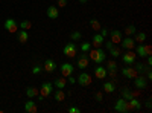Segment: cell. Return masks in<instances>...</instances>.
<instances>
[{
	"instance_id": "5bb4252c",
	"label": "cell",
	"mask_w": 152,
	"mask_h": 113,
	"mask_svg": "<svg viewBox=\"0 0 152 113\" xmlns=\"http://www.w3.org/2000/svg\"><path fill=\"white\" fill-rule=\"evenodd\" d=\"M123 38H122V32L119 31V29H114V31H111V43L113 44H119L120 41H122Z\"/></svg>"
},
{
	"instance_id": "ba28073f",
	"label": "cell",
	"mask_w": 152,
	"mask_h": 113,
	"mask_svg": "<svg viewBox=\"0 0 152 113\" xmlns=\"http://www.w3.org/2000/svg\"><path fill=\"white\" fill-rule=\"evenodd\" d=\"M5 29L8 32H11V34H15V32H18V24H17V21L14 18H8L5 21Z\"/></svg>"
},
{
	"instance_id": "4316f807",
	"label": "cell",
	"mask_w": 152,
	"mask_h": 113,
	"mask_svg": "<svg viewBox=\"0 0 152 113\" xmlns=\"http://www.w3.org/2000/svg\"><path fill=\"white\" fill-rule=\"evenodd\" d=\"M26 95L28 98H35L40 95V89H35V87H28L26 89Z\"/></svg>"
},
{
	"instance_id": "2e32d148",
	"label": "cell",
	"mask_w": 152,
	"mask_h": 113,
	"mask_svg": "<svg viewBox=\"0 0 152 113\" xmlns=\"http://www.w3.org/2000/svg\"><path fill=\"white\" fill-rule=\"evenodd\" d=\"M94 78H97V80L107 78V69H105L104 66H97V67L94 69Z\"/></svg>"
},
{
	"instance_id": "cb8c5ba5",
	"label": "cell",
	"mask_w": 152,
	"mask_h": 113,
	"mask_svg": "<svg viewBox=\"0 0 152 113\" xmlns=\"http://www.w3.org/2000/svg\"><path fill=\"white\" fill-rule=\"evenodd\" d=\"M53 96H55V99L58 103H62L66 99V93H64V89H58V90H55V93H53Z\"/></svg>"
},
{
	"instance_id": "484cf974",
	"label": "cell",
	"mask_w": 152,
	"mask_h": 113,
	"mask_svg": "<svg viewBox=\"0 0 152 113\" xmlns=\"http://www.w3.org/2000/svg\"><path fill=\"white\" fill-rule=\"evenodd\" d=\"M55 86H56V89H66V86H67V80H66V77L56 78V80H55Z\"/></svg>"
},
{
	"instance_id": "d4e9b609",
	"label": "cell",
	"mask_w": 152,
	"mask_h": 113,
	"mask_svg": "<svg viewBox=\"0 0 152 113\" xmlns=\"http://www.w3.org/2000/svg\"><path fill=\"white\" fill-rule=\"evenodd\" d=\"M134 41L138 43V44H143V43L146 41V34H145V32H135Z\"/></svg>"
},
{
	"instance_id": "8d00e7d4",
	"label": "cell",
	"mask_w": 152,
	"mask_h": 113,
	"mask_svg": "<svg viewBox=\"0 0 152 113\" xmlns=\"http://www.w3.org/2000/svg\"><path fill=\"white\" fill-rule=\"evenodd\" d=\"M94 99H96L97 103H102V101H104V95H102V92H96Z\"/></svg>"
},
{
	"instance_id": "d6986e66",
	"label": "cell",
	"mask_w": 152,
	"mask_h": 113,
	"mask_svg": "<svg viewBox=\"0 0 152 113\" xmlns=\"http://www.w3.org/2000/svg\"><path fill=\"white\" fill-rule=\"evenodd\" d=\"M122 95H123L125 99H128V101H129L131 98H137L138 96V92H131L129 89H126V87H125V89H122Z\"/></svg>"
},
{
	"instance_id": "44dd1931",
	"label": "cell",
	"mask_w": 152,
	"mask_h": 113,
	"mask_svg": "<svg viewBox=\"0 0 152 113\" xmlns=\"http://www.w3.org/2000/svg\"><path fill=\"white\" fill-rule=\"evenodd\" d=\"M104 90L107 93H113L114 90H116V84H114V81H105L104 83Z\"/></svg>"
},
{
	"instance_id": "52a82bcc",
	"label": "cell",
	"mask_w": 152,
	"mask_h": 113,
	"mask_svg": "<svg viewBox=\"0 0 152 113\" xmlns=\"http://www.w3.org/2000/svg\"><path fill=\"white\" fill-rule=\"evenodd\" d=\"M91 81H93V78H91V75L90 73H87V72H82L78 78H76V83H79L81 86H90L91 84Z\"/></svg>"
},
{
	"instance_id": "9c48e42d",
	"label": "cell",
	"mask_w": 152,
	"mask_h": 113,
	"mask_svg": "<svg viewBox=\"0 0 152 113\" xmlns=\"http://www.w3.org/2000/svg\"><path fill=\"white\" fill-rule=\"evenodd\" d=\"M59 70H61V75L62 77H70V75L73 73V70H75V67L70 64V63H62V64L59 66Z\"/></svg>"
},
{
	"instance_id": "ffe728a7",
	"label": "cell",
	"mask_w": 152,
	"mask_h": 113,
	"mask_svg": "<svg viewBox=\"0 0 152 113\" xmlns=\"http://www.w3.org/2000/svg\"><path fill=\"white\" fill-rule=\"evenodd\" d=\"M24 110H26L28 113H35V112H37V106H35V103L32 101V98L29 99L28 103H24Z\"/></svg>"
},
{
	"instance_id": "7bdbcfd3",
	"label": "cell",
	"mask_w": 152,
	"mask_h": 113,
	"mask_svg": "<svg viewBox=\"0 0 152 113\" xmlns=\"http://www.w3.org/2000/svg\"><path fill=\"white\" fill-rule=\"evenodd\" d=\"M67 78L70 80V84H75V83H76V78H73L72 75H70V77H67Z\"/></svg>"
},
{
	"instance_id": "1f68e13d",
	"label": "cell",
	"mask_w": 152,
	"mask_h": 113,
	"mask_svg": "<svg viewBox=\"0 0 152 113\" xmlns=\"http://www.w3.org/2000/svg\"><path fill=\"white\" fill-rule=\"evenodd\" d=\"M134 64H135V63H134ZM148 67H151V66H145L143 63H137L134 69H135L137 72H146V69H148Z\"/></svg>"
},
{
	"instance_id": "d6a6232c",
	"label": "cell",
	"mask_w": 152,
	"mask_h": 113,
	"mask_svg": "<svg viewBox=\"0 0 152 113\" xmlns=\"http://www.w3.org/2000/svg\"><path fill=\"white\" fill-rule=\"evenodd\" d=\"M137 32V29H135V26H132V24H131V26H128V28H126L125 29V34L126 35H128V37H131V35H134Z\"/></svg>"
},
{
	"instance_id": "7c38bea8",
	"label": "cell",
	"mask_w": 152,
	"mask_h": 113,
	"mask_svg": "<svg viewBox=\"0 0 152 113\" xmlns=\"http://www.w3.org/2000/svg\"><path fill=\"white\" fill-rule=\"evenodd\" d=\"M122 73L125 75L126 78H132V80H134V78L137 77V75H138V72H137L134 67H131V66H125V67L122 69Z\"/></svg>"
},
{
	"instance_id": "e0dca14e",
	"label": "cell",
	"mask_w": 152,
	"mask_h": 113,
	"mask_svg": "<svg viewBox=\"0 0 152 113\" xmlns=\"http://www.w3.org/2000/svg\"><path fill=\"white\" fill-rule=\"evenodd\" d=\"M88 63H90L88 54H82V57L78 58V67L79 69H85V67H88Z\"/></svg>"
},
{
	"instance_id": "bcb514c9",
	"label": "cell",
	"mask_w": 152,
	"mask_h": 113,
	"mask_svg": "<svg viewBox=\"0 0 152 113\" xmlns=\"http://www.w3.org/2000/svg\"><path fill=\"white\" fill-rule=\"evenodd\" d=\"M79 2H81V3H87V2H88V0H79Z\"/></svg>"
},
{
	"instance_id": "ac0fdd59",
	"label": "cell",
	"mask_w": 152,
	"mask_h": 113,
	"mask_svg": "<svg viewBox=\"0 0 152 113\" xmlns=\"http://www.w3.org/2000/svg\"><path fill=\"white\" fill-rule=\"evenodd\" d=\"M47 17H49V18H52V20L58 18V17H59V11H58V8L53 6V5H50V6L47 8Z\"/></svg>"
},
{
	"instance_id": "b9f144b4",
	"label": "cell",
	"mask_w": 152,
	"mask_h": 113,
	"mask_svg": "<svg viewBox=\"0 0 152 113\" xmlns=\"http://www.w3.org/2000/svg\"><path fill=\"white\" fill-rule=\"evenodd\" d=\"M105 46H107V51H110V49H111L113 46H116V44H113L111 41H105Z\"/></svg>"
},
{
	"instance_id": "4fadbf2b",
	"label": "cell",
	"mask_w": 152,
	"mask_h": 113,
	"mask_svg": "<svg viewBox=\"0 0 152 113\" xmlns=\"http://www.w3.org/2000/svg\"><path fill=\"white\" fill-rule=\"evenodd\" d=\"M134 84H135V87H137V89L143 90L145 87H146V84H148V80L143 77V75H142V77H138V75H137V77L134 78Z\"/></svg>"
},
{
	"instance_id": "30bf717a",
	"label": "cell",
	"mask_w": 152,
	"mask_h": 113,
	"mask_svg": "<svg viewBox=\"0 0 152 113\" xmlns=\"http://www.w3.org/2000/svg\"><path fill=\"white\" fill-rule=\"evenodd\" d=\"M56 67H58V64H56V63H55L52 58L46 60L44 64H43V70H46L47 73H52L53 70H56Z\"/></svg>"
},
{
	"instance_id": "60d3db41",
	"label": "cell",
	"mask_w": 152,
	"mask_h": 113,
	"mask_svg": "<svg viewBox=\"0 0 152 113\" xmlns=\"http://www.w3.org/2000/svg\"><path fill=\"white\" fill-rule=\"evenodd\" d=\"M69 112H70V113H79L81 110H79L78 107H70V109H69Z\"/></svg>"
},
{
	"instance_id": "83f0119b",
	"label": "cell",
	"mask_w": 152,
	"mask_h": 113,
	"mask_svg": "<svg viewBox=\"0 0 152 113\" xmlns=\"http://www.w3.org/2000/svg\"><path fill=\"white\" fill-rule=\"evenodd\" d=\"M110 55H111L113 58H119V55H122V51L117 47V44H116V46H113V47L110 49Z\"/></svg>"
},
{
	"instance_id": "603a6c76",
	"label": "cell",
	"mask_w": 152,
	"mask_h": 113,
	"mask_svg": "<svg viewBox=\"0 0 152 113\" xmlns=\"http://www.w3.org/2000/svg\"><path fill=\"white\" fill-rule=\"evenodd\" d=\"M28 40H29V34H28V31H18V41L21 43V44H24V43H28Z\"/></svg>"
},
{
	"instance_id": "d590c367",
	"label": "cell",
	"mask_w": 152,
	"mask_h": 113,
	"mask_svg": "<svg viewBox=\"0 0 152 113\" xmlns=\"http://www.w3.org/2000/svg\"><path fill=\"white\" fill-rule=\"evenodd\" d=\"M41 72H43V66H38V64H37V66L32 67V73H34V75H38V73H41Z\"/></svg>"
},
{
	"instance_id": "3957f363",
	"label": "cell",
	"mask_w": 152,
	"mask_h": 113,
	"mask_svg": "<svg viewBox=\"0 0 152 113\" xmlns=\"http://www.w3.org/2000/svg\"><path fill=\"white\" fill-rule=\"evenodd\" d=\"M76 52H78V47H76V44L73 41L67 43L64 46V49H62V54H64L66 57H69V58H75L76 57Z\"/></svg>"
},
{
	"instance_id": "f546056e",
	"label": "cell",
	"mask_w": 152,
	"mask_h": 113,
	"mask_svg": "<svg viewBox=\"0 0 152 113\" xmlns=\"http://www.w3.org/2000/svg\"><path fill=\"white\" fill-rule=\"evenodd\" d=\"M81 38H82V35H81L79 31H73V32L70 34V40H72V41H79Z\"/></svg>"
},
{
	"instance_id": "836d02e7",
	"label": "cell",
	"mask_w": 152,
	"mask_h": 113,
	"mask_svg": "<svg viewBox=\"0 0 152 113\" xmlns=\"http://www.w3.org/2000/svg\"><path fill=\"white\" fill-rule=\"evenodd\" d=\"M90 24H91V28L94 29V32L100 31V23H99L97 20H91V21H90Z\"/></svg>"
},
{
	"instance_id": "8992f818",
	"label": "cell",
	"mask_w": 152,
	"mask_h": 113,
	"mask_svg": "<svg viewBox=\"0 0 152 113\" xmlns=\"http://www.w3.org/2000/svg\"><path fill=\"white\" fill-rule=\"evenodd\" d=\"M135 58H137V54L132 52V51H128L126 54H122V61L126 66H132L135 63Z\"/></svg>"
},
{
	"instance_id": "ab89813d",
	"label": "cell",
	"mask_w": 152,
	"mask_h": 113,
	"mask_svg": "<svg viewBox=\"0 0 152 113\" xmlns=\"http://www.w3.org/2000/svg\"><path fill=\"white\" fill-rule=\"evenodd\" d=\"M110 72H108V75H110V77L111 78H116V69H108Z\"/></svg>"
},
{
	"instance_id": "f1b7e54d",
	"label": "cell",
	"mask_w": 152,
	"mask_h": 113,
	"mask_svg": "<svg viewBox=\"0 0 152 113\" xmlns=\"http://www.w3.org/2000/svg\"><path fill=\"white\" fill-rule=\"evenodd\" d=\"M31 28H32V21L31 20H23L20 23V26H18V29H23V31H28Z\"/></svg>"
},
{
	"instance_id": "f6af8a7d",
	"label": "cell",
	"mask_w": 152,
	"mask_h": 113,
	"mask_svg": "<svg viewBox=\"0 0 152 113\" xmlns=\"http://www.w3.org/2000/svg\"><path fill=\"white\" fill-rule=\"evenodd\" d=\"M151 106H152V104H151V99H148V101H146V107L151 109Z\"/></svg>"
},
{
	"instance_id": "7402d4cb",
	"label": "cell",
	"mask_w": 152,
	"mask_h": 113,
	"mask_svg": "<svg viewBox=\"0 0 152 113\" xmlns=\"http://www.w3.org/2000/svg\"><path fill=\"white\" fill-rule=\"evenodd\" d=\"M128 103H129V107H131V110H140V109H142V103L138 101L137 98H131Z\"/></svg>"
},
{
	"instance_id": "9a60e30c",
	"label": "cell",
	"mask_w": 152,
	"mask_h": 113,
	"mask_svg": "<svg viewBox=\"0 0 152 113\" xmlns=\"http://www.w3.org/2000/svg\"><path fill=\"white\" fill-rule=\"evenodd\" d=\"M104 37L100 35V34H97V32H94V35H93V41H91V46L93 47H102V44H104Z\"/></svg>"
},
{
	"instance_id": "ee69618b",
	"label": "cell",
	"mask_w": 152,
	"mask_h": 113,
	"mask_svg": "<svg viewBox=\"0 0 152 113\" xmlns=\"http://www.w3.org/2000/svg\"><path fill=\"white\" fill-rule=\"evenodd\" d=\"M151 64H152V57L148 55V66H151Z\"/></svg>"
},
{
	"instance_id": "f35d334b",
	"label": "cell",
	"mask_w": 152,
	"mask_h": 113,
	"mask_svg": "<svg viewBox=\"0 0 152 113\" xmlns=\"http://www.w3.org/2000/svg\"><path fill=\"white\" fill-rule=\"evenodd\" d=\"M100 35H102L104 38H105V37L108 35V29H107V28H100Z\"/></svg>"
},
{
	"instance_id": "4dcf8cb0",
	"label": "cell",
	"mask_w": 152,
	"mask_h": 113,
	"mask_svg": "<svg viewBox=\"0 0 152 113\" xmlns=\"http://www.w3.org/2000/svg\"><path fill=\"white\" fill-rule=\"evenodd\" d=\"M90 49H91V43L85 41V43L81 44V51H82V54H88V51H90Z\"/></svg>"
},
{
	"instance_id": "8fae6325",
	"label": "cell",
	"mask_w": 152,
	"mask_h": 113,
	"mask_svg": "<svg viewBox=\"0 0 152 113\" xmlns=\"http://www.w3.org/2000/svg\"><path fill=\"white\" fill-rule=\"evenodd\" d=\"M120 44H122L123 49H126V51H132V49L135 47V41H134V38H131V37H126L125 40L120 41Z\"/></svg>"
},
{
	"instance_id": "74e56055",
	"label": "cell",
	"mask_w": 152,
	"mask_h": 113,
	"mask_svg": "<svg viewBox=\"0 0 152 113\" xmlns=\"http://www.w3.org/2000/svg\"><path fill=\"white\" fill-rule=\"evenodd\" d=\"M67 6V0H58V8H64Z\"/></svg>"
},
{
	"instance_id": "6da1fadb",
	"label": "cell",
	"mask_w": 152,
	"mask_h": 113,
	"mask_svg": "<svg viewBox=\"0 0 152 113\" xmlns=\"http://www.w3.org/2000/svg\"><path fill=\"white\" fill-rule=\"evenodd\" d=\"M88 58H90L91 61H94L96 64H102V63L105 61L107 58V54L102 47H93L88 51Z\"/></svg>"
},
{
	"instance_id": "e575fe53",
	"label": "cell",
	"mask_w": 152,
	"mask_h": 113,
	"mask_svg": "<svg viewBox=\"0 0 152 113\" xmlns=\"http://www.w3.org/2000/svg\"><path fill=\"white\" fill-rule=\"evenodd\" d=\"M107 67L108 69H117V63L114 60H110V61H107Z\"/></svg>"
},
{
	"instance_id": "7a4b0ae2",
	"label": "cell",
	"mask_w": 152,
	"mask_h": 113,
	"mask_svg": "<svg viewBox=\"0 0 152 113\" xmlns=\"http://www.w3.org/2000/svg\"><path fill=\"white\" fill-rule=\"evenodd\" d=\"M114 110H116V112H120V113H128V112H131V107H129L128 99H125V98L117 99V101H116V106H114Z\"/></svg>"
},
{
	"instance_id": "5b68a950",
	"label": "cell",
	"mask_w": 152,
	"mask_h": 113,
	"mask_svg": "<svg viewBox=\"0 0 152 113\" xmlns=\"http://www.w3.org/2000/svg\"><path fill=\"white\" fill-rule=\"evenodd\" d=\"M52 92H53V86H52V83H49V81H44V83L41 84V89H40V95H41L43 98H47V96H50V95H52Z\"/></svg>"
},
{
	"instance_id": "277c9868",
	"label": "cell",
	"mask_w": 152,
	"mask_h": 113,
	"mask_svg": "<svg viewBox=\"0 0 152 113\" xmlns=\"http://www.w3.org/2000/svg\"><path fill=\"white\" fill-rule=\"evenodd\" d=\"M135 54L138 55V57H148V55H151L152 54V47L149 46V44H138L137 46V49H135Z\"/></svg>"
}]
</instances>
